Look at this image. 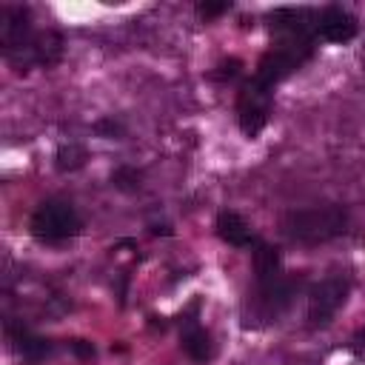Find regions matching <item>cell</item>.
<instances>
[{
	"mask_svg": "<svg viewBox=\"0 0 365 365\" xmlns=\"http://www.w3.org/2000/svg\"><path fill=\"white\" fill-rule=\"evenodd\" d=\"M271 46L259 57L254 77L265 86L282 83L302 68L317 48V11L311 9H277L271 17Z\"/></svg>",
	"mask_w": 365,
	"mask_h": 365,
	"instance_id": "cell-1",
	"label": "cell"
},
{
	"mask_svg": "<svg viewBox=\"0 0 365 365\" xmlns=\"http://www.w3.org/2000/svg\"><path fill=\"white\" fill-rule=\"evenodd\" d=\"M0 51L17 68L51 66L60 57V37L54 31H34L31 14L23 6H3L0 11Z\"/></svg>",
	"mask_w": 365,
	"mask_h": 365,
	"instance_id": "cell-2",
	"label": "cell"
},
{
	"mask_svg": "<svg viewBox=\"0 0 365 365\" xmlns=\"http://www.w3.org/2000/svg\"><path fill=\"white\" fill-rule=\"evenodd\" d=\"M282 231L294 242L317 245L348 231V211L342 205H314V208L288 211L282 220Z\"/></svg>",
	"mask_w": 365,
	"mask_h": 365,
	"instance_id": "cell-3",
	"label": "cell"
},
{
	"mask_svg": "<svg viewBox=\"0 0 365 365\" xmlns=\"http://www.w3.org/2000/svg\"><path fill=\"white\" fill-rule=\"evenodd\" d=\"M302 285V277H294V274H282L277 277L274 282H257V288L248 294L245 299V325H268L274 322L297 297Z\"/></svg>",
	"mask_w": 365,
	"mask_h": 365,
	"instance_id": "cell-4",
	"label": "cell"
},
{
	"mask_svg": "<svg viewBox=\"0 0 365 365\" xmlns=\"http://www.w3.org/2000/svg\"><path fill=\"white\" fill-rule=\"evenodd\" d=\"M29 228L40 242H63L80 234L83 220L68 200H43L34 208Z\"/></svg>",
	"mask_w": 365,
	"mask_h": 365,
	"instance_id": "cell-5",
	"label": "cell"
},
{
	"mask_svg": "<svg viewBox=\"0 0 365 365\" xmlns=\"http://www.w3.org/2000/svg\"><path fill=\"white\" fill-rule=\"evenodd\" d=\"M271 106H274V88L251 74L237 91V123L245 137H257L268 125Z\"/></svg>",
	"mask_w": 365,
	"mask_h": 365,
	"instance_id": "cell-6",
	"label": "cell"
},
{
	"mask_svg": "<svg viewBox=\"0 0 365 365\" xmlns=\"http://www.w3.org/2000/svg\"><path fill=\"white\" fill-rule=\"evenodd\" d=\"M348 291H351V282L342 274H331V277L319 279L308 294V325L325 328L334 319V314L345 305Z\"/></svg>",
	"mask_w": 365,
	"mask_h": 365,
	"instance_id": "cell-7",
	"label": "cell"
},
{
	"mask_svg": "<svg viewBox=\"0 0 365 365\" xmlns=\"http://www.w3.org/2000/svg\"><path fill=\"white\" fill-rule=\"evenodd\" d=\"M356 34V17L342 6H328L317 11V37L328 43H348Z\"/></svg>",
	"mask_w": 365,
	"mask_h": 365,
	"instance_id": "cell-8",
	"label": "cell"
},
{
	"mask_svg": "<svg viewBox=\"0 0 365 365\" xmlns=\"http://www.w3.org/2000/svg\"><path fill=\"white\" fill-rule=\"evenodd\" d=\"M180 345H182V351L191 362H211L214 359V339L194 319H185V328L180 334Z\"/></svg>",
	"mask_w": 365,
	"mask_h": 365,
	"instance_id": "cell-9",
	"label": "cell"
},
{
	"mask_svg": "<svg viewBox=\"0 0 365 365\" xmlns=\"http://www.w3.org/2000/svg\"><path fill=\"white\" fill-rule=\"evenodd\" d=\"M217 237L234 248H248V245H257V237L251 231V225L237 214V211H220L217 217Z\"/></svg>",
	"mask_w": 365,
	"mask_h": 365,
	"instance_id": "cell-10",
	"label": "cell"
},
{
	"mask_svg": "<svg viewBox=\"0 0 365 365\" xmlns=\"http://www.w3.org/2000/svg\"><path fill=\"white\" fill-rule=\"evenodd\" d=\"M254 274H257V282H274L277 277H282V257H279V248L265 242V240H257L254 245Z\"/></svg>",
	"mask_w": 365,
	"mask_h": 365,
	"instance_id": "cell-11",
	"label": "cell"
},
{
	"mask_svg": "<svg viewBox=\"0 0 365 365\" xmlns=\"http://www.w3.org/2000/svg\"><path fill=\"white\" fill-rule=\"evenodd\" d=\"M9 336H11V342H14V348L26 356V359H46L48 354H51V345H48V339H43V336H34V334H29L26 328H11L9 325Z\"/></svg>",
	"mask_w": 365,
	"mask_h": 365,
	"instance_id": "cell-12",
	"label": "cell"
},
{
	"mask_svg": "<svg viewBox=\"0 0 365 365\" xmlns=\"http://www.w3.org/2000/svg\"><path fill=\"white\" fill-rule=\"evenodd\" d=\"M111 182L120 188V191H134L140 185V171L131 168V165H120L114 174H111Z\"/></svg>",
	"mask_w": 365,
	"mask_h": 365,
	"instance_id": "cell-13",
	"label": "cell"
},
{
	"mask_svg": "<svg viewBox=\"0 0 365 365\" xmlns=\"http://www.w3.org/2000/svg\"><path fill=\"white\" fill-rule=\"evenodd\" d=\"M86 160V151L77 148V145H68V148H60L57 151V168L66 171V168H80Z\"/></svg>",
	"mask_w": 365,
	"mask_h": 365,
	"instance_id": "cell-14",
	"label": "cell"
},
{
	"mask_svg": "<svg viewBox=\"0 0 365 365\" xmlns=\"http://www.w3.org/2000/svg\"><path fill=\"white\" fill-rule=\"evenodd\" d=\"M242 71V60H237V57H231V60H222L220 66H217V71L211 74L214 80H234L237 74Z\"/></svg>",
	"mask_w": 365,
	"mask_h": 365,
	"instance_id": "cell-15",
	"label": "cell"
},
{
	"mask_svg": "<svg viewBox=\"0 0 365 365\" xmlns=\"http://www.w3.org/2000/svg\"><path fill=\"white\" fill-rule=\"evenodd\" d=\"M228 9H231V3H225V0H222V3H208V0H205V3H197V14L205 17V20L220 17V14H225Z\"/></svg>",
	"mask_w": 365,
	"mask_h": 365,
	"instance_id": "cell-16",
	"label": "cell"
},
{
	"mask_svg": "<svg viewBox=\"0 0 365 365\" xmlns=\"http://www.w3.org/2000/svg\"><path fill=\"white\" fill-rule=\"evenodd\" d=\"M68 348H71L80 359H86V362H91V359H94V345H91V342H86V339H74V342H68Z\"/></svg>",
	"mask_w": 365,
	"mask_h": 365,
	"instance_id": "cell-17",
	"label": "cell"
},
{
	"mask_svg": "<svg viewBox=\"0 0 365 365\" xmlns=\"http://www.w3.org/2000/svg\"><path fill=\"white\" fill-rule=\"evenodd\" d=\"M97 131H103V134H111V137H114V134H120L123 128H120L114 120H100V123H97Z\"/></svg>",
	"mask_w": 365,
	"mask_h": 365,
	"instance_id": "cell-18",
	"label": "cell"
}]
</instances>
